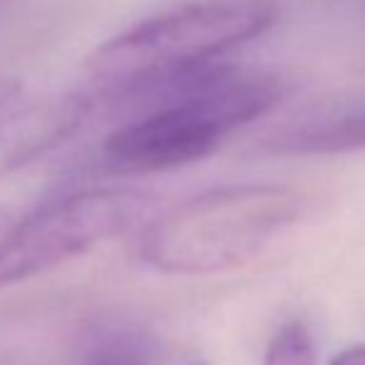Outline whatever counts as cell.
<instances>
[{
  "label": "cell",
  "instance_id": "1",
  "mask_svg": "<svg viewBox=\"0 0 365 365\" xmlns=\"http://www.w3.org/2000/svg\"><path fill=\"white\" fill-rule=\"evenodd\" d=\"M286 95L279 75L214 63L184 95L130 115L102 145L115 174H157L209 157L229 132L274 110Z\"/></svg>",
  "mask_w": 365,
  "mask_h": 365
},
{
  "label": "cell",
  "instance_id": "2",
  "mask_svg": "<svg viewBox=\"0 0 365 365\" xmlns=\"http://www.w3.org/2000/svg\"><path fill=\"white\" fill-rule=\"evenodd\" d=\"M303 214V197L279 184L202 192L157 214L142 231V259L162 274L209 276L239 269Z\"/></svg>",
  "mask_w": 365,
  "mask_h": 365
},
{
  "label": "cell",
  "instance_id": "3",
  "mask_svg": "<svg viewBox=\"0 0 365 365\" xmlns=\"http://www.w3.org/2000/svg\"><path fill=\"white\" fill-rule=\"evenodd\" d=\"M279 18L274 0H207L164 10L97 45L87 75L100 92L120 90L152 75L219 60L264 35Z\"/></svg>",
  "mask_w": 365,
  "mask_h": 365
},
{
  "label": "cell",
  "instance_id": "4",
  "mask_svg": "<svg viewBox=\"0 0 365 365\" xmlns=\"http://www.w3.org/2000/svg\"><path fill=\"white\" fill-rule=\"evenodd\" d=\"M157 199L140 189L75 192L0 234V289L55 269L152 219Z\"/></svg>",
  "mask_w": 365,
  "mask_h": 365
},
{
  "label": "cell",
  "instance_id": "5",
  "mask_svg": "<svg viewBox=\"0 0 365 365\" xmlns=\"http://www.w3.org/2000/svg\"><path fill=\"white\" fill-rule=\"evenodd\" d=\"M95 112L87 92L45 97L0 112V179L75 137Z\"/></svg>",
  "mask_w": 365,
  "mask_h": 365
},
{
  "label": "cell",
  "instance_id": "6",
  "mask_svg": "<svg viewBox=\"0 0 365 365\" xmlns=\"http://www.w3.org/2000/svg\"><path fill=\"white\" fill-rule=\"evenodd\" d=\"M271 154H343L365 149V100L323 110L296 125L281 127L264 140Z\"/></svg>",
  "mask_w": 365,
  "mask_h": 365
},
{
  "label": "cell",
  "instance_id": "7",
  "mask_svg": "<svg viewBox=\"0 0 365 365\" xmlns=\"http://www.w3.org/2000/svg\"><path fill=\"white\" fill-rule=\"evenodd\" d=\"M162 341L149 326L132 318H100L82 331L77 365H159Z\"/></svg>",
  "mask_w": 365,
  "mask_h": 365
},
{
  "label": "cell",
  "instance_id": "8",
  "mask_svg": "<svg viewBox=\"0 0 365 365\" xmlns=\"http://www.w3.org/2000/svg\"><path fill=\"white\" fill-rule=\"evenodd\" d=\"M264 365H316V343L303 321H289L279 328L266 348Z\"/></svg>",
  "mask_w": 365,
  "mask_h": 365
},
{
  "label": "cell",
  "instance_id": "9",
  "mask_svg": "<svg viewBox=\"0 0 365 365\" xmlns=\"http://www.w3.org/2000/svg\"><path fill=\"white\" fill-rule=\"evenodd\" d=\"M23 95V82L15 77L0 75V112L8 110L10 105H15V100Z\"/></svg>",
  "mask_w": 365,
  "mask_h": 365
},
{
  "label": "cell",
  "instance_id": "10",
  "mask_svg": "<svg viewBox=\"0 0 365 365\" xmlns=\"http://www.w3.org/2000/svg\"><path fill=\"white\" fill-rule=\"evenodd\" d=\"M331 365H365V343L341 351L336 358H333Z\"/></svg>",
  "mask_w": 365,
  "mask_h": 365
},
{
  "label": "cell",
  "instance_id": "11",
  "mask_svg": "<svg viewBox=\"0 0 365 365\" xmlns=\"http://www.w3.org/2000/svg\"><path fill=\"white\" fill-rule=\"evenodd\" d=\"M8 226H10V217L3 212V209H0V234H3V231L8 229Z\"/></svg>",
  "mask_w": 365,
  "mask_h": 365
},
{
  "label": "cell",
  "instance_id": "12",
  "mask_svg": "<svg viewBox=\"0 0 365 365\" xmlns=\"http://www.w3.org/2000/svg\"><path fill=\"white\" fill-rule=\"evenodd\" d=\"M194 365H209V363H204V361H199V363H194Z\"/></svg>",
  "mask_w": 365,
  "mask_h": 365
}]
</instances>
